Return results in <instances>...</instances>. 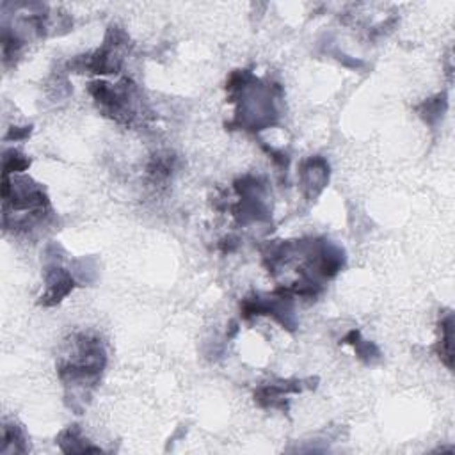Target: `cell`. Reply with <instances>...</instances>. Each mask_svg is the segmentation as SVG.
Masks as SVG:
<instances>
[{
    "label": "cell",
    "mask_w": 455,
    "mask_h": 455,
    "mask_svg": "<svg viewBox=\"0 0 455 455\" xmlns=\"http://www.w3.org/2000/svg\"><path fill=\"white\" fill-rule=\"evenodd\" d=\"M447 111V95L441 93L437 95L436 98H430V100L423 102L418 107L420 116L425 119L429 125H434L439 118H443V112Z\"/></svg>",
    "instance_id": "8992f818"
},
{
    "label": "cell",
    "mask_w": 455,
    "mask_h": 455,
    "mask_svg": "<svg viewBox=\"0 0 455 455\" xmlns=\"http://www.w3.org/2000/svg\"><path fill=\"white\" fill-rule=\"evenodd\" d=\"M30 132H32V126H23V128H15V126H13L8 135H6V141H11V139L20 141V139L29 138Z\"/></svg>",
    "instance_id": "9c48e42d"
},
{
    "label": "cell",
    "mask_w": 455,
    "mask_h": 455,
    "mask_svg": "<svg viewBox=\"0 0 455 455\" xmlns=\"http://www.w3.org/2000/svg\"><path fill=\"white\" fill-rule=\"evenodd\" d=\"M439 331L441 338L437 344V354L444 363V367L451 370L454 368V317L451 313H447V317L441 318Z\"/></svg>",
    "instance_id": "277c9868"
},
{
    "label": "cell",
    "mask_w": 455,
    "mask_h": 455,
    "mask_svg": "<svg viewBox=\"0 0 455 455\" xmlns=\"http://www.w3.org/2000/svg\"><path fill=\"white\" fill-rule=\"evenodd\" d=\"M57 444L64 454H87V451H102L98 447L89 444L87 439H84L82 430L78 429V425L68 427L66 430L59 434L57 437Z\"/></svg>",
    "instance_id": "3957f363"
},
{
    "label": "cell",
    "mask_w": 455,
    "mask_h": 455,
    "mask_svg": "<svg viewBox=\"0 0 455 455\" xmlns=\"http://www.w3.org/2000/svg\"><path fill=\"white\" fill-rule=\"evenodd\" d=\"M15 444V451H27L25 447V437L23 432L20 430V427L16 425H6L4 427V443H2V451L8 450L9 444Z\"/></svg>",
    "instance_id": "ba28073f"
},
{
    "label": "cell",
    "mask_w": 455,
    "mask_h": 455,
    "mask_svg": "<svg viewBox=\"0 0 455 455\" xmlns=\"http://www.w3.org/2000/svg\"><path fill=\"white\" fill-rule=\"evenodd\" d=\"M238 245V241L235 237H226L221 241V251L222 253H231L235 251Z\"/></svg>",
    "instance_id": "30bf717a"
},
{
    "label": "cell",
    "mask_w": 455,
    "mask_h": 455,
    "mask_svg": "<svg viewBox=\"0 0 455 455\" xmlns=\"http://www.w3.org/2000/svg\"><path fill=\"white\" fill-rule=\"evenodd\" d=\"M341 344L352 345L356 351V354H358V358L361 359L363 363H367V365H374L375 361H379V359H381V352H379V348L375 347L372 341L363 340L361 333H359L358 329H352L351 333L344 338V341H341Z\"/></svg>",
    "instance_id": "5b68a950"
},
{
    "label": "cell",
    "mask_w": 455,
    "mask_h": 455,
    "mask_svg": "<svg viewBox=\"0 0 455 455\" xmlns=\"http://www.w3.org/2000/svg\"><path fill=\"white\" fill-rule=\"evenodd\" d=\"M301 186L306 198L313 200L322 193L329 181V164L322 157H311L301 164Z\"/></svg>",
    "instance_id": "6da1fadb"
},
{
    "label": "cell",
    "mask_w": 455,
    "mask_h": 455,
    "mask_svg": "<svg viewBox=\"0 0 455 455\" xmlns=\"http://www.w3.org/2000/svg\"><path fill=\"white\" fill-rule=\"evenodd\" d=\"M30 166V160L27 159L23 153L11 150V152L4 153V174L2 176H9V173H22Z\"/></svg>",
    "instance_id": "52a82bcc"
},
{
    "label": "cell",
    "mask_w": 455,
    "mask_h": 455,
    "mask_svg": "<svg viewBox=\"0 0 455 455\" xmlns=\"http://www.w3.org/2000/svg\"><path fill=\"white\" fill-rule=\"evenodd\" d=\"M75 289V279L68 270L63 267L54 265L52 269L47 270V292L41 297L40 303L43 306H54V304L61 303L71 290Z\"/></svg>",
    "instance_id": "7a4b0ae2"
}]
</instances>
